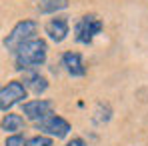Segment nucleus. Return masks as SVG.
<instances>
[{
	"label": "nucleus",
	"instance_id": "1",
	"mask_svg": "<svg viewBox=\"0 0 148 146\" xmlns=\"http://www.w3.org/2000/svg\"><path fill=\"white\" fill-rule=\"evenodd\" d=\"M48 56V46L42 38H34L30 42H26L22 48L14 54V68L18 72H30L36 70L38 66H42L46 62Z\"/></svg>",
	"mask_w": 148,
	"mask_h": 146
},
{
	"label": "nucleus",
	"instance_id": "2",
	"mask_svg": "<svg viewBox=\"0 0 148 146\" xmlns=\"http://www.w3.org/2000/svg\"><path fill=\"white\" fill-rule=\"evenodd\" d=\"M38 32V22L36 20H20L16 22L14 28L8 32V36L4 38V48L12 54H16L18 48H22L26 42L34 40Z\"/></svg>",
	"mask_w": 148,
	"mask_h": 146
},
{
	"label": "nucleus",
	"instance_id": "3",
	"mask_svg": "<svg viewBox=\"0 0 148 146\" xmlns=\"http://www.w3.org/2000/svg\"><path fill=\"white\" fill-rule=\"evenodd\" d=\"M104 28V22L100 20L96 14H84L82 18H78V22L74 24V40L78 44H92V40L98 36Z\"/></svg>",
	"mask_w": 148,
	"mask_h": 146
},
{
	"label": "nucleus",
	"instance_id": "4",
	"mask_svg": "<svg viewBox=\"0 0 148 146\" xmlns=\"http://www.w3.org/2000/svg\"><path fill=\"white\" fill-rule=\"evenodd\" d=\"M28 96V90L20 80H10L0 90V108L2 112H8L16 104H24V98Z\"/></svg>",
	"mask_w": 148,
	"mask_h": 146
},
{
	"label": "nucleus",
	"instance_id": "5",
	"mask_svg": "<svg viewBox=\"0 0 148 146\" xmlns=\"http://www.w3.org/2000/svg\"><path fill=\"white\" fill-rule=\"evenodd\" d=\"M36 130H40L42 134H48L52 138H66L70 134L72 126H70V122L66 120V118H62V116H58V114L52 112L44 120L36 122Z\"/></svg>",
	"mask_w": 148,
	"mask_h": 146
},
{
	"label": "nucleus",
	"instance_id": "6",
	"mask_svg": "<svg viewBox=\"0 0 148 146\" xmlns=\"http://www.w3.org/2000/svg\"><path fill=\"white\" fill-rule=\"evenodd\" d=\"M52 108H54V102L52 100L36 98V100H28V102L22 104V114H24L28 120L40 122V120H44L46 116L52 114Z\"/></svg>",
	"mask_w": 148,
	"mask_h": 146
},
{
	"label": "nucleus",
	"instance_id": "7",
	"mask_svg": "<svg viewBox=\"0 0 148 146\" xmlns=\"http://www.w3.org/2000/svg\"><path fill=\"white\" fill-rule=\"evenodd\" d=\"M44 32H46V36H48L52 42L60 44V42H64V40H66V36H68V32H70V22H68V18H66V16L54 14L48 22H46Z\"/></svg>",
	"mask_w": 148,
	"mask_h": 146
},
{
	"label": "nucleus",
	"instance_id": "8",
	"mask_svg": "<svg viewBox=\"0 0 148 146\" xmlns=\"http://www.w3.org/2000/svg\"><path fill=\"white\" fill-rule=\"evenodd\" d=\"M62 66H64V70L70 74L72 78L86 76V64H84L80 52H72V50L64 52L62 54Z\"/></svg>",
	"mask_w": 148,
	"mask_h": 146
},
{
	"label": "nucleus",
	"instance_id": "9",
	"mask_svg": "<svg viewBox=\"0 0 148 146\" xmlns=\"http://www.w3.org/2000/svg\"><path fill=\"white\" fill-rule=\"evenodd\" d=\"M22 84L26 86L28 92H32V94H36V96H40V94H44V92L48 90V80H46V76H42V74L36 72V70L26 72Z\"/></svg>",
	"mask_w": 148,
	"mask_h": 146
},
{
	"label": "nucleus",
	"instance_id": "10",
	"mask_svg": "<svg viewBox=\"0 0 148 146\" xmlns=\"http://www.w3.org/2000/svg\"><path fill=\"white\" fill-rule=\"evenodd\" d=\"M22 128H24V118L20 114H10V112L4 114V118H2V130L6 134H18Z\"/></svg>",
	"mask_w": 148,
	"mask_h": 146
},
{
	"label": "nucleus",
	"instance_id": "11",
	"mask_svg": "<svg viewBox=\"0 0 148 146\" xmlns=\"http://www.w3.org/2000/svg\"><path fill=\"white\" fill-rule=\"evenodd\" d=\"M68 6V0H40L38 2V12L42 14H56L58 10H64Z\"/></svg>",
	"mask_w": 148,
	"mask_h": 146
},
{
	"label": "nucleus",
	"instance_id": "12",
	"mask_svg": "<svg viewBox=\"0 0 148 146\" xmlns=\"http://www.w3.org/2000/svg\"><path fill=\"white\" fill-rule=\"evenodd\" d=\"M26 146H54V140H52L50 136L38 134V136H32V138H28Z\"/></svg>",
	"mask_w": 148,
	"mask_h": 146
},
{
	"label": "nucleus",
	"instance_id": "13",
	"mask_svg": "<svg viewBox=\"0 0 148 146\" xmlns=\"http://www.w3.org/2000/svg\"><path fill=\"white\" fill-rule=\"evenodd\" d=\"M26 140L22 134H12V136H8L6 138V142H4V146H26Z\"/></svg>",
	"mask_w": 148,
	"mask_h": 146
},
{
	"label": "nucleus",
	"instance_id": "14",
	"mask_svg": "<svg viewBox=\"0 0 148 146\" xmlns=\"http://www.w3.org/2000/svg\"><path fill=\"white\" fill-rule=\"evenodd\" d=\"M66 146H86V142H84L82 138H72V140H70Z\"/></svg>",
	"mask_w": 148,
	"mask_h": 146
}]
</instances>
